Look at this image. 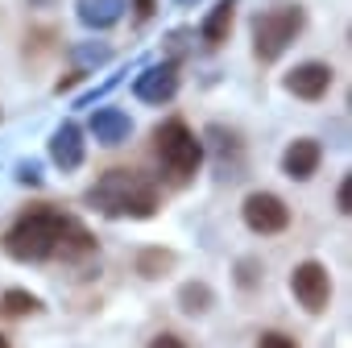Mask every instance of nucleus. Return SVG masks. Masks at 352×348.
I'll list each match as a JSON object with an SVG mask.
<instances>
[{
    "label": "nucleus",
    "mask_w": 352,
    "mask_h": 348,
    "mask_svg": "<svg viewBox=\"0 0 352 348\" xmlns=\"http://www.w3.org/2000/svg\"><path fill=\"white\" fill-rule=\"evenodd\" d=\"M179 303H183L187 315H204V311L212 307V290H208L204 282H187V286L179 290Z\"/></svg>",
    "instance_id": "obj_14"
},
{
    "label": "nucleus",
    "mask_w": 352,
    "mask_h": 348,
    "mask_svg": "<svg viewBox=\"0 0 352 348\" xmlns=\"http://www.w3.org/2000/svg\"><path fill=\"white\" fill-rule=\"evenodd\" d=\"M124 17V0H79V21L87 30H112Z\"/></svg>",
    "instance_id": "obj_12"
},
{
    "label": "nucleus",
    "mask_w": 352,
    "mask_h": 348,
    "mask_svg": "<svg viewBox=\"0 0 352 348\" xmlns=\"http://www.w3.org/2000/svg\"><path fill=\"white\" fill-rule=\"evenodd\" d=\"M232 13H236V0H220V5L212 9V17L204 21V42L208 46H220L232 30Z\"/></svg>",
    "instance_id": "obj_13"
},
{
    "label": "nucleus",
    "mask_w": 352,
    "mask_h": 348,
    "mask_svg": "<svg viewBox=\"0 0 352 348\" xmlns=\"http://www.w3.org/2000/svg\"><path fill=\"white\" fill-rule=\"evenodd\" d=\"M319 162H323V149H319V141H311V137H298V141H290L286 145V153H282V170H286V179H311V174L319 170Z\"/></svg>",
    "instance_id": "obj_9"
},
{
    "label": "nucleus",
    "mask_w": 352,
    "mask_h": 348,
    "mask_svg": "<svg viewBox=\"0 0 352 348\" xmlns=\"http://www.w3.org/2000/svg\"><path fill=\"white\" fill-rule=\"evenodd\" d=\"M149 348H187V344L174 336V331H157V336L149 340Z\"/></svg>",
    "instance_id": "obj_19"
},
{
    "label": "nucleus",
    "mask_w": 352,
    "mask_h": 348,
    "mask_svg": "<svg viewBox=\"0 0 352 348\" xmlns=\"http://www.w3.org/2000/svg\"><path fill=\"white\" fill-rule=\"evenodd\" d=\"M17 179H21V183H38V179H42V174H38V162L21 166V174H17Z\"/></svg>",
    "instance_id": "obj_21"
},
{
    "label": "nucleus",
    "mask_w": 352,
    "mask_h": 348,
    "mask_svg": "<svg viewBox=\"0 0 352 348\" xmlns=\"http://www.w3.org/2000/svg\"><path fill=\"white\" fill-rule=\"evenodd\" d=\"M133 91H137V100H145V104H166V100H174V91H179V67H174V63L145 67V71L137 75Z\"/></svg>",
    "instance_id": "obj_7"
},
{
    "label": "nucleus",
    "mask_w": 352,
    "mask_h": 348,
    "mask_svg": "<svg viewBox=\"0 0 352 348\" xmlns=\"http://www.w3.org/2000/svg\"><path fill=\"white\" fill-rule=\"evenodd\" d=\"M179 5H199V0H179Z\"/></svg>",
    "instance_id": "obj_23"
},
{
    "label": "nucleus",
    "mask_w": 352,
    "mask_h": 348,
    "mask_svg": "<svg viewBox=\"0 0 352 348\" xmlns=\"http://www.w3.org/2000/svg\"><path fill=\"white\" fill-rule=\"evenodd\" d=\"M75 220H67L63 212H50V208H38V212H25L9 232H5V253L13 261H46V257H58V245L67 237Z\"/></svg>",
    "instance_id": "obj_2"
},
{
    "label": "nucleus",
    "mask_w": 352,
    "mask_h": 348,
    "mask_svg": "<svg viewBox=\"0 0 352 348\" xmlns=\"http://www.w3.org/2000/svg\"><path fill=\"white\" fill-rule=\"evenodd\" d=\"M137 5H141V17H149V13H153V5H149V0H137Z\"/></svg>",
    "instance_id": "obj_22"
},
{
    "label": "nucleus",
    "mask_w": 352,
    "mask_h": 348,
    "mask_svg": "<svg viewBox=\"0 0 352 348\" xmlns=\"http://www.w3.org/2000/svg\"><path fill=\"white\" fill-rule=\"evenodd\" d=\"M302 21H307V17H302L298 5H274V9L257 13V17H253V54H257L261 63H278V58L286 54V46L298 38Z\"/></svg>",
    "instance_id": "obj_4"
},
{
    "label": "nucleus",
    "mask_w": 352,
    "mask_h": 348,
    "mask_svg": "<svg viewBox=\"0 0 352 348\" xmlns=\"http://www.w3.org/2000/svg\"><path fill=\"white\" fill-rule=\"evenodd\" d=\"M87 204L104 216H129V220H149L157 212V183L141 170H108L87 191Z\"/></svg>",
    "instance_id": "obj_1"
},
{
    "label": "nucleus",
    "mask_w": 352,
    "mask_h": 348,
    "mask_svg": "<svg viewBox=\"0 0 352 348\" xmlns=\"http://www.w3.org/2000/svg\"><path fill=\"white\" fill-rule=\"evenodd\" d=\"M336 199H340V212L348 216V212H352V174H348V179L340 183V195H336Z\"/></svg>",
    "instance_id": "obj_20"
},
{
    "label": "nucleus",
    "mask_w": 352,
    "mask_h": 348,
    "mask_svg": "<svg viewBox=\"0 0 352 348\" xmlns=\"http://www.w3.org/2000/svg\"><path fill=\"white\" fill-rule=\"evenodd\" d=\"M50 162L58 170H79L83 166V133H79V124L63 120L54 129V137H50Z\"/></svg>",
    "instance_id": "obj_10"
},
{
    "label": "nucleus",
    "mask_w": 352,
    "mask_h": 348,
    "mask_svg": "<svg viewBox=\"0 0 352 348\" xmlns=\"http://www.w3.org/2000/svg\"><path fill=\"white\" fill-rule=\"evenodd\" d=\"M286 87L298 100H323L327 87H331V67L327 63H302V67H294L286 75Z\"/></svg>",
    "instance_id": "obj_8"
},
{
    "label": "nucleus",
    "mask_w": 352,
    "mask_h": 348,
    "mask_svg": "<svg viewBox=\"0 0 352 348\" xmlns=\"http://www.w3.org/2000/svg\"><path fill=\"white\" fill-rule=\"evenodd\" d=\"M75 58L87 63V67H91V63L100 67V63H108V46H104V42H100V46H75Z\"/></svg>",
    "instance_id": "obj_17"
},
{
    "label": "nucleus",
    "mask_w": 352,
    "mask_h": 348,
    "mask_svg": "<svg viewBox=\"0 0 352 348\" xmlns=\"http://www.w3.org/2000/svg\"><path fill=\"white\" fill-rule=\"evenodd\" d=\"M129 133H133V120H129L120 108H100V112L91 116V137H96L100 145H124Z\"/></svg>",
    "instance_id": "obj_11"
},
{
    "label": "nucleus",
    "mask_w": 352,
    "mask_h": 348,
    "mask_svg": "<svg viewBox=\"0 0 352 348\" xmlns=\"http://www.w3.org/2000/svg\"><path fill=\"white\" fill-rule=\"evenodd\" d=\"M257 348H298L286 331H261V340H257Z\"/></svg>",
    "instance_id": "obj_18"
},
{
    "label": "nucleus",
    "mask_w": 352,
    "mask_h": 348,
    "mask_svg": "<svg viewBox=\"0 0 352 348\" xmlns=\"http://www.w3.org/2000/svg\"><path fill=\"white\" fill-rule=\"evenodd\" d=\"M0 348H9V340H5V336H0Z\"/></svg>",
    "instance_id": "obj_24"
},
{
    "label": "nucleus",
    "mask_w": 352,
    "mask_h": 348,
    "mask_svg": "<svg viewBox=\"0 0 352 348\" xmlns=\"http://www.w3.org/2000/svg\"><path fill=\"white\" fill-rule=\"evenodd\" d=\"M290 290H294V298L302 303V311L319 315V311L327 307V298H331V278H327V270H323L319 261H302V265H294V274H290Z\"/></svg>",
    "instance_id": "obj_6"
},
{
    "label": "nucleus",
    "mask_w": 352,
    "mask_h": 348,
    "mask_svg": "<svg viewBox=\"0 0 352 348\" xmlns=\"http://www.w3.org/2000/svg\"><path fill=\"white\" fill-rule=\"evenodd\" d=\"M241 212H245V224H249L253 232H261V237L286 232V224H290V208H286L274 191H253Z\"/></svg>",
    "instance_id": "obj_5"
},
{
    "label": "nucleus",
    "mask_w": 352,
    "mask_h": 348,
    "mask_svg": "<svg viewBox=\"0 0 352 348\" xmlns=\"http://www.w3.org/2000/svg\"><path fill=\"white\" fill-rule=\"evenodd\" d=\"M0 307H5V315H34L42 303L25 290H5V298H0Z\"/></svg>",
    "instance_id": "obj_15"
},
{
    "label": "nucleus",
    "mask_w": 352,
    "mask_h": 348,
    "mask_svg": "<svg viewBox=\"0 0 352 348\" xmlns=\"http://www.w3.org/2000/svg\"><path fill=\"white\" fill-rule=\"evenodd\" d=\"M153 149H157L162 170L170 174L174 183H187L191 174L199 170V162H204V141H199L183 120H166V124L153 133Z\"/></svg>",
    "instance_id": "obj_3"
},
{
    "label": "nucleus",
    "mask_w": 352,
    "mask_h": 348,
    "mask_svg": "<svg viewBox=\"0 0 352 348\" xmlns=\"http://www.w3.org/2000/svg\"><path fill=\"white\" fill-rule=\"evenodd\" d=\"M166 265H174V253H157V249L141 253V261H137V270H141L145 278H157V270H166Z\"/></svg>",
    "instance_id": "obj_16"
}]
</instances>
